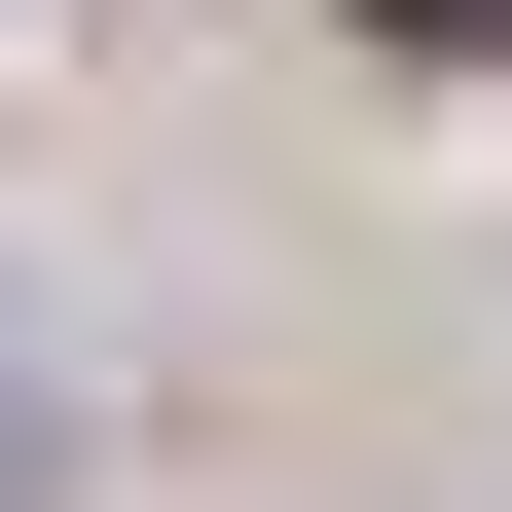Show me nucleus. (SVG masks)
<instances>
[{"label":"nucleus","instance_id":"nucleus-1","mask_svg":"<svg viewBox=\"0 0 512 512\" xmlns=\"http://www.w3.org/2000/svg\"><path fill=\"white\" fill-rule=\"evenodd\" d=\"M0 476H37V330H0Z\"/></svg>","mask_w":512,"mask_h":512},{"label":"nucleus","instance_id":"nucleus-2","mask_svg":"<svg viewBox=\"0 0 512 512\" xmlns=\"http://www.w3.org/2000/svg\"><path fill=\"white\" fill-rule=\"evenodd\" d=\"M403 37H512V0H403Z\"/></svg>","mask_w":512,"mask_h":512}]
</instances>
